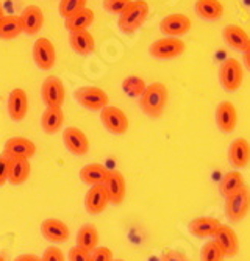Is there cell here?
<instances>
[{
	"label": "cell",
	"mask_w": 250,
	"mask_h": 261,
	"mask_svg": "<svg viewBox=\"0 0 250 261\" xmlns=\"http://www.w3.org/2000/svg\"><path fill=\"white\" fill-rule=\"evenodd\" d=\"M222 38L227 45L238 52H244L247 49V45L250 44L248 33L242 27L235 25V23H230V25H227L222 30Z\"/></svg>",
	"instance_id": "obj_22"
},
{
	"label": "cell",
	"mask_w": 250,
	"mask_h": 261,
	"mask_svg": "<svg viewBox=\"0 0 250 261\" xmlns=\"http://www.w3.org/2000/svg\"><path fill=\"white\" fill-rule=\"evenodd\" d=\"M41 97L45 107H63L66 99V88L58 77H47L41 86Z\"/></svg>",
	"instance_id": "obj_9"
},
{
	"label": "cell",
	"mask_w": 250,
	"mask_h": 261,
	"mask_svg": "<svg viewBox=\"0 0 250 261\" xmlns=\"http://www.w3.org/2000/svg\"><path fill=\"white\" fill-rule=\"evenodd\" d=\"M41 233L44 236V240L55 243V244L66 243L71 236L69 227L66 225V222H63L61 219H57V218H50V219L42 221Z\"/></svg>",
	"instance_id": "obj_16"
},
{
	"label": "cell",
	"mask_w": 250,
	"mask_h": 261,
	"mask_svg": "<svg viewBox=\"0 0 250 261\" xmlns=\"http://www.w3.org/2000/svg\"><path fill=\"white\" fill-rule=\"evenodd\" d=\"M20 22L24 33L29 36H35L41 32L44 25V13L38 5H29L20 14Z\"/></svg>",
	"instance_id": "obj_20"
},
{
	"label": "cell",
	"mask_w": 250,
	"mask_h": 261,
	"mask_svg": "<svg viewBox=\"0 0 250 261\" xmlns=\"http://www.w3.org/2000/svg\"><path fill=\"white\" fill-rule=\"evenodd\" d=\"M33 61L41 70H50L57 63L55 45L49 38H38L33 44Z\"/></svg>",
	"instance_id": "obj_7"
},
{
	"label": "cell",
	"mask_w": 250,
	"mask_h": 261,
	"mask_svg": "<svg viewBox=\"0 0 250 261\" xmlns=\"http://www.w3.org/2000/svg\"><path fill=\"white\" fill-rule=\"evenodd\" d=\"M163 261H189V258L186 255H183L181 252H178V250L168 249L163 253Z\"/></svg>",
	"instance_id": "obj_39"
},
{
	"label": "cell",
	"mask_w": 250,
	"mask_h": 261,
	"mask_svg": "<svg viewBox=\"0 0 250 261\" xmlns=\"http://www.w3.org/2000/svg\"><path fill=\"white\" fill-rule=\"evenodd\" d=\"M250 211V189L244 185L236 193L225 197V215L232 222L242 221Z\"/></svg>",
	"instance_id": "obj_3"
},
{
	"label": "cell",
	"mask_w": 250,
	"mask_h": 261,
	"mask_svg": "<svg viewBox=\"0 0 250 261\" xmlns=\"http://www.w3.org/2000/svg\"><path fill=\"white\" fill-rule=\"evenodd\" d=\"M8 181V160L7 156H0V186Z\"/></svg>",
	"instance_id": "obj_40"
},
{
	"label": "cell",
	"mask_w": 250,
	"mask_h": 261,
	"mask_svg": "<svg viewBox=\"0 0 250 261\" xmlns=\"http://www.w3.org/2000/svg\"><path fill=\"white\" fill-rule=\"evenodd\" d=\"M69 261H91V252L74 246L69 250Z\"/></svg>",
	"instance_id": "obj_38"
},
{
	"label": "cell",
	"mask_w": 250,
	"mask_h": 261,
	"mask_svg": "<svg viewBox=\"0 0 250 261\" xmlns=\"http://www.w3.org/2000/svg\"><path fill=\"white\" fill-rule=\"evenodd\" d=\"M220 225L222 222L216 218L200 216V218H194L188 224V230L196 238H213Z\"/></svg>",
	"instance_id": "obj_21"
},
{
	"label": "cell",
	"mask_w": 250,
	"mask_h": 261,
	"mask_svg": "<svg viewBox=\"0 0 250 261\" xmlns=\"http://www.w3.org/2000/svg\"><path fill=\"white\" fill-rule=\"evenodd\" d=\"M63 142L66 149L69 150L72 155L75 156H83L88 153L89 150V139L85 135V132H81L77 127H67L63 132Z\"/></svg>",
	"instance_id": "obj_12"
},
{
	"label": "cell",
	"mask_w": 250,
	"mask_h": 261,
	"mask_svg": "<svg viewBox=\"0 0 250 261\" xmlns=\"http://www.w3.org/2000/svg\"><path fill=\"white\" fill-rule=\"evenodd\" d=\"M229 163L233 169H244L250 163V142L245 138H236L229 147Z\"/></svg>",
	"instance_id": "obj_19"
},
{
	"label": "cell",
	"mask_w": 250,
	"mask_h": 261,
	"mask_svg": "<svg viewBox=\"0 0 250 261\" xmlns=\"http://www.w3.org/2000/svg\"><path fill=\"white\" fill-rule=\"evenodd\" d=\"M245 185L244 181V177L242 174L235 169V171H230V172H227L222 178H220V183H219V193L220 196L225 199V197H229L230 194L236 193L239 188H242Z\"/></svg>",
	"instance_id": "obj_29"
},
{
	"label": "cell",
	"mask_w": 250,
	"mask_h": 261,
	"mask_svg": "<svg viewBox=\"0 0 250 261\" xmlns=\"http://www.w3.org/2000/svg\"><path fill=\"white\" fill-rule=\"evenodd\" d=\"M99 246V231L94 225L86 224L77 233V247L93 252Z\"/></svg>",
	"instance_id": "obj_30"
},
{
	"label": "cell",
	"mask_w": 250,
	"mask_h": 261,
	"mask_svg": "<svg viewBox=\"0 0 250 261\" xmlns=\"http://www.w3.org/2000/svg\"><path fill=\"white\" fill-rule=\"evenodd\" d=\"M69 44L72 50L78 55H91L96 49V41L88 30H80V32H71L69 35Z\"/></svg>",
	"instance_id": "obj_25"
},
{
	"label": "cell",
	"mask_w": 250,
	"mask_h": 261,
	"mask_svg": "<svg viewBox=\"0 0 250 261\" xmlns=\"http://www.w3.org/2000/svg\"><path fill=\"white\" fill-rule=\"evenodd\" d=\"M224 253L214 240L207 241L200 249V261H224Z\"/></svg>",
	"instance_id": "obj_32"
},
{
	"label": "cell",
	"mask_w": 250,
	"mask_h": 261,
	"mask_svg": "<svg viewBox=\"0 0 250 261\" xmlns=\"http://www.w3.org/2000/svg\"><path fill=\"white\" fill-rule=\"evenodd\" d=\"M192 27V22L186 14L181 13H174L166 16L161 22H160V30L164 36H172V38H178L186 35Z\"/></svg>",
	"instance_id": "obj_10"
},
{
	"label": "cell",
	"mask_w": 250,
	"mask_h": 261,
	"mask_svg": "<svg viewBox=\"0 0 250 261\" xmlns=\"http://www.w3.org/2000/svg\"><path fill=\"white\" fill-rule=\"evenodd\" d=\"M35 153H36V146L29 138L14 136V138H10L4 146V156H7V158L30 160Z\"/></svg>",
	"instance_id": "obj_13"
},
{
	"label": "cell",
	"mask_w": 250,
	"mask_h": 261,
	"mask_svg": "<svg viewBox=\"0 0 250 261\" xmlns=\"http://www.w3.org/2000/svg\"><path fill=\"white\" fill-rule=\"evenodd\" d=\"M5 17V11H4V7H2V4H0V20H2Z\"/></svg>",
	"instance_id": "obj_43"
},
{
	"label": "cell",
	"mask_w": 250,
	"mask_h": 261,
	"mask_svg": "<svg viewBox=\"0 0 250 261\" xmlns=\"http://www.w3.org/2000/svg\"><path fill=\"white\" fill-rule=\"evenodd\" d=\"M131 0H103V8L109 14H121Z\"/></svg>",
	"instance_id": "obj_35"
},
{
	"label": "cell",
	"mask_w": 250,
	"mask_h": 261,
	"mask_svg": "<svg viewBox=\"0 0 250 261\" xmlns=\"http://www.w3.org/2000/svg\"><path fill=\"white\" fill-rule=\"evenodd\" d=\"M22 33H24V29H22L20 16H5L0 20V39H16Z\"/></svg>",
	"instance_id": "obj_31"
},
{
	"label": "cell",
	"mask_w": 250,
	"mask_h": 261,
	"mask_svg": "<svg viewBox=\"0 0 250 261\" xmlns=\"http://www.w3.org/2000/svg\"><path fill=\"white\" fill-rule=\"evenodd\" d=\"M113 261H124V259H113Z\"/></svg>",
	"instance_id": "obj_44"
},
{
	"label": "cell",
	"mask_w": 250,
	"mask_h": 261,
	"mask_svg": "<svg viewBox=\"0 0 250 261\" xmlns=\"http://www.w3.org/2000/svg\"><path fill=\"white\" fill-rule=\"evenodd\" d=\"M41 261H66L64 259V255H63V250L58 249L57 246H50L44 250L42 256H41Z\"/></svg>",
	"instance_id": "obj_36"
},
{
	"label": "cell",
	"mask_w": 250,
	"mask_h": 261,
	"mask_svg": "<svg viewBox=\"0 0 250 261\" xmlns=\"http://www.w3.org/2000/svg\"><path fill=\"white\" fill-rule=\"evenodd\" d=\"M14 261H41V256L33 255V253H22Z\"/></svg>",
	"instance_id": "obj_41"
},
{
	"label": "cell",
	"mask_w": 250,
	"mask_h": 261,
	"mask_svg": "<svg viewBox=\"0 0 250 261\" xmlns=\"http://www.w3.org/2000/svg\"><path fill=\"white\" fill-rule=\"evenodd\" d=\"M216 125L224 133H232L238 125V110L232 102H220L214 113Z\"/></svg>",
	"instance_id": "obj_15"
},
{
	"label": "cell",
	"mask_w": 250,
	"mask_h": 261,
	"mask_svg": "<svg viewBox=\"0 0 250 261\" xmlns=\"http://www.w3.org/2000/svg\"><path fill=\"white\" fill-rule=\"evenodd\" d=\"M122 86H124V91L128 94V96H131V97H140L147 85L140 77H128V79L124 80Z\"/></svg>",
	"instance_id": "obj_34"
},
{
	"label": "cell",
	"mask_w": 250,
	"mask_h": 261,
	"mask_svg": "<svg viewBox=\"0 0 250 261\" xmlns=\"http://www.w3.org/2000/svg\"><path fill=\"white\" fill-rule=\"evenodd\" d=\"M85 7H86V0H60L58 13L61 17L67 19L72 14H75L77 11L83 10Z\"/></svg>",
	"instance_id": "obj_33"
},
{
	"label": "cell",
	"mask_w": 250,
	"mask_h": 261,
	"mask_svg": "<svg viewBox=\"0 0 250 261\" xmlns=\"http://www.w3.org/2000/svg\"><path fill=\"white\" fill-rule=\"evenodd\" d=\"M216 244L220 247L224 256H235L239 252V238L236 231L229 225H220L213 236Z\"/></svg>",
	"instance_id": "obj_18"
},
{
	"label": "cell",
	"mask_w": 250,
	"mask_h": 261,
	"mask_svg": "<svg viewBox=\"0 0 250 261\" xmlns=\"http://www.w3.org/2000/svg\"><path fill=\"white\" fill-rule=\"evenodd\" d=\"M103 186L106 189V194L109 199V203L121 205L127 194V185L124 175L116 169H108V175L103 181Z\"/></svg>",
	"instance_id": "obj_11"
},
{
	"label": "cell",
	"mask_w": 250,
	"mask_h": 261,
	"mask_svg": "<svg viewBox=\"0 0 250 261\" xmlns=\"http://www.w3.org/2000/svg\"><path fill=\"white\" fill-rule=\"evenodd\" d=\"M108 175V169L100 163H89L83 166L80 171V178L85 185L94 186V185H103L105 178Z\"/></svg>",
	"instance_id": "obj_27"
},
{
	"label": "cell",
	"mask_w": 250,
	"mask_h": 261,
	"mask_svg": "<svg viewBox=\"0 0 250 261\" xmlns=\"http://www.w3.org/2000/svg\"><path fill=\"white\" fill-rule=\"evenodd\" d=\"M196 14L203 20H217L224 14V5L220 0H197L194 5Z\"/></svg>",
	"instance_id": "obj_26"
},
{
	"label": "cell",
	"mask_w": 250,
	"mask_h": 261,
	"mask_svg": "<svg viewBox=\"0 0 250 261\" xmlns=\"http://www.w3.org/2000/svg\"><path fill=\"white\" fill-rule=\"evenodd\" d=\"M186 50V44L185 41H181L180 38H161V39H156L153 44H150L149 47V54L153 58L158 60H172L180 57Z\"/></svg>",
	"instance_id": "obj_5"
},
{
	"label": "cell",
	"mask_w": 250,
	"mask_h": 261,
	"mask_svg": "<svg viewBox=\"0 0 250 261\" xmlns=\"http://www.w3.org/2000/svg\"><path fill=\"white\" fill-rule=\"evenodd\" d=\"M94 22V11L91 8H83L72 14L71 17L66 19V29L69 32H80V30H88L89 25H93Z\"/></svg>",
	"instance_id": "obj_28"
},
{
	"label": "cell",
	"mask_w": 250,
	"mask_h": 261,
	"mask_svg": "<svg viewBox=\"0 0 250 261\" xmlns=\"http://www.w3.org/2000/svg\"><path fill=\"white\" fill-rule=\"evenodd\" d=\"M77 102L91 111H102L108 105V94L99 86H81L75 91Z\"/></svg>",
	"instance_id": "obj_6"
},
{
	"label": "cell",
	"mask_w": 250,
	"mask_h": 261,
	"mask_svg": "<svg viewBox=\"0 0 250 261\" xmlns=\"http://www.w3.org/2000/svg\"><path fill=\"white\" fill-rule=\"evenodd\" d=\"M8 160V181L11 185H22L30 177L32 166L27 158H7Z\"/></svg>",
	"instance_id": "obj_23"
},
{
	"label": "cell",
	"mask_w": 250,
	"mask_h": 261,
	"mask_svg": "<svg viewBox=\"0 0 250 261\" xmlns=\"http://www.w3.org/2000/svg\"><path fill=\"white\" fill-rule=\"evenodd\" d=\"M63 124H64V113L61 107H45L41 117L42 130L47 135H55L61 130Z\"/></svg>",
	"instance_id": "obj_24"
},
{
	"label": "cell",
	"mask_w": 250,
	"mask_h": 261,
	"mask_svg": "<svg viewBox=\"0 0 250 261\" xmlns=\"http://www.w3.org/2000/svg\"><path fill=\"white\" fill-rule=\"evenodd\" d=\"M168 99V86L161 82H153L144 88L140 96V108L149 117H160L166 110Z\"/></svg>",
	"instance_id": "obj_1"
},
{
	"label": "cell",
	"mask_w": 250,
	"mask_h": 261,
	"mask_svg": "<svg viewBox=\"0 0 250 261\" xmlns=\"http://www.w3.org/2000/svg\"><path fill=\"white\" fill-rule=\"evenodd\" d=\"M219 80L225 91L235 92L241 88L244 80V67L236 58H227L219 69Z\"/></svg>",
	"instance_id": "obj_4"
},
{
	"label": "cell",
	"mask_w": 250,
	"mask_h": 261,
	"mask_svg": "<svg viewBox=\"0 0 250 261\" xmlns=\"http://www.w3.org/2000/svg\"><path fill=\"white\" fill-rule=\"evenodd\" d=\"M29 113V96L22 88H14L8 96V116L14 122L25 119Z\"/></svg>",
	"instance_id": "obj_14"
},
{
	"label": "cell",
	"mask_w": 250,
	"mask_h": 261,
	"mask_svg": "<svg viewBox=\"0 0 250 261\" xmlns=\"http://www.w3.org/2000/svg\"><path fill=\"white\" fill-rule=\"evenodd\" d=\"M109 205V199L103 185H94L88 189L85 196V210L89 215H100Z\"/></svg>",
	"instance_id": "obj_17"
},
{
	"label": "cell",
	"mask_w": 250,
	"mask_h": 261,
	"mask_svg": "<svg viewBox=\"0 0 250 261\" xmlns=\"http://www.w3.org/2000/svg\"><path fill=\"white\" fill-rule=\"evenodd\" d=\"M149 14V4L146 0H131L128 7L119 14L118 25L124 33H133L138 30Z\"/></svg>",
	"instance_id": "obj_2"
},
{
	"label": "cell",
	"mask_w": 250,
	"mask_h": 261,
	"mask_svg": "<svg viewBox=\"0 0 250 261\" xmlns=\"http://www.w3.org/2000/svg\"><path fill=\"white\" fill-rule=\"evenodd\" d=\"M91 261H113V252L105 246H97L91 252Z\"/></svg>",
	"instance_id": "obj_37"
},
{
	"label": "cell",
	"mask_w": 250,
	"mask_h": 261,
	"mask_svg": "<svg viewBox=\"0 0 250 261\" xmlns=\"http://www.w3.org/2000/svg\"><path fill=\"white\" fill-rule=\"evenodd\" d=\"M242 54H244V64H245L247 70L250 72V44L247 45V49H245Z\"/></svg>",
	"instance_id": "obj_42"
},
{
	"label": "cell",
	"mask_w": 250,
	"mask_h": 261,
	"mask_svg": "<svg viewBox=\"0 0 250 261\" xmlns=\"http://www.w3.org/2000/svg\"><path fill=\"white\" fill-rule=\"evenodd\" d=\"M0 261H2V259H0Z\"/></svg>",
	"instance_id": "obj_45"
},
{
	"label": "cell",
	"mask_w": 250,
	"mask_h": 261,
	"mask_svg": "<svg viewBox=\"0 0 250 261\" xmlns=\"http://www.w3.org/2000/svg\"><path fill=\"white\" fill-rule=\"evenodd\" d=\"M100 121L105 125V128L113 135H124L128 130V117L118 107L106 105L100 111Z\"/></svg>",
	"instance_id": "obj_8"
}]
</instances>
